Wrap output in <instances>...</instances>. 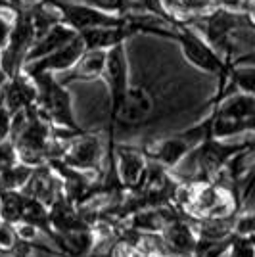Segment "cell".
Returning <instances> with one entry per match:
<instances>
[{"label":"cell","instance_id":"cell-6","mask_svg":"<svg viewBox=\"0 0 255 257\" xmlns=\"http://www.w3.org/2000/svg\"><path fill=\"white\" fill-rule=\"evenodd\" d=\"M148 160L144 152L133 146H115L109 165V179H115L123 188L139 190L146 177Z\"/></svg>","mask_w":255,"mask_h":257},{"label":"cell","instance_id":"cell-9","mask_svg":"<svg viewBox=\"0 0 255 257\" xmlns=\"http://www.w3.org/2000/svg\"><path fill=\"white\" fill-rule=\"evenodd\" d=\"M106 58L107 52L104 50H85L83 56L73 64L71 69L64 71L62 79H58L60 85H67L73 81H92L104 75L106 71Z\"/></svg>","mask_w":255,"mask_h":257},{"label":"cell","instance_id":"cell-10","mask_svg":"<svg viewBox=\"0 0 255 257\" xmlns=\"http://www.w3.org/2000/svg\"><path fill=\"white\" fill-rule=\"evenodd\" d=\"M75 39H77V33L71 31L64 23H56L50 31L44 33L39 41H35V44L31 46V50L27 52L25 60H23V65L33 64V62L41 60V58L48 56V54L64 48V46H67V44L71 43V41H75Z\"/></svg>","mask_w":255,"mask_h":257},{"label":"cell","instance_id":"cell-18","mask_svg":"<svg viewBox=\"0 0 255 257\" xmlns=\"http://www.w3.org/2000/svg\"><path fill=\"white\" fill-rule=\"evenodd\" d=\"M10 29H12V22H6L4 18H0V50L6 46V41L10 37Z\"/></svg>","mask_w":255,"mask_h":257},{"label":"cell","instance_id":"cell-19","mask_svg":"<svg viewBox=\"0 0 255 257\" xmlns=\"http://www.w3.org/2000/svg\"><path fill=\"white\" fill-rule=\"evenodd\" d=\"M8 79H10V77H8L6 73H4V71H2V69H0V92H2V88H4V85L8 83Z\"/></svg>","mask_w":255,"mask_h":257},{"label":"cell","instance_id":"cell-12","mask_svg":"<svg viewBox=\"0 0 255 257\" xmlns=\"http://www.w3.org/2000/svg\"><path fill=\"white\" fill-rule=\"evenodd\" d=\"M163 236L167 246L177 251V253H192L194 246H196V236L190 230V226L181 221L169 223L167 226H163Z\"/></svg>","mask_w":255,"mask_h":257},{"label":"cell","instance_id":"cell-8","mask_svg":"<svg viewBox=\"0 0 255 257\" xmlns=\"http://www.w3.org/2000/svg\"><path fill=\"white\" fill-rule=\"evenodd\" d=\"M35 98H37L35 83L23 71H18L16 75H12L2 88V92H0V100H2V104L8 109L12 117L16 113L23 111V109H27L29 106H33Z\"/></svg>","mask_w":255,"mask_h":257},{"label":"cell","instance_id":"cell-2","mask_svg":"<svg viewBox=\"0 0 255 257\" xmlns=\"http://www.w3.org/2000/svg\"><path fill=\"white\" fill-rule=\"evenodd\" d=\"M209 139V117L202 121L200 125L184 131L181 135H173L167 139L160 140L152 148H144L146 160L160 165V167H175L182 158L196 150L200 144Z\"/></svg>","mask_w":255,"mask_h":257},{"label":"cell","instance_id":"cell-5","mask_svg":"<svg viewBox=\"0 0 255 257\" xmlns=\"http://www.w3.org/2000/svg\"><path fill=\"white\" fill-rule=\"evenodd\" d=\"M175 41H179L184 58L192 65L200 67L203 71L215 73V75H219V79H223L226 75L230 64H226L223 58L203 41L200 33H196L184 23H177L175 25Z\"/></svg>","mask_w":255,"mask_h":257},{"label":"cell","instance_id":"cell-15","mask_svg":"<svg viewBox=\"0 0 255 257\" xmlns=\"http://www.w3.org/2000/svg\"><path fill=\"white\" fill-rule=\"evenodd\" d=\"M62 2L90 6V8L106 12V14H111V16H119V18L129 16V10H131V0H62Z\"/></svg>","mask_w":255,"mask_h":257},{"label":"cell","instance_id":"cell-1","mask_svg":"<svg viewBox=\"0 0 255 257\" xmlns=\"http://www.w3.org/2000/svg\"><path fill=\"white\" fill-rule=\"evenodd\" d=\"M29 79L35 83V88H37V98L33 106L48 121V125L79 133L81 128L75 123L73 111H71L69 90L64 85H60L52 73H39Z\"/></svg>","mask_w":255,"mask_h":257},{"label":"cell","instance_id":"cell-17","mask_svg":"<svg viewBox=\"0 0 255 257\" xmlns=\"http://www.w3.org/2000/svg\"><path fill=\"white\" fill-rule=\"evenodd\" d=\"M10 128H12V115L8 109L4 107L2 100H0V144L10 140Z\"/></svg>","mask_w":255,"mask_h":257},{"label":"cell","instance_id":"cell-16","mask_svg":"<svg viewBox=\"0 0 255 257\" xmlns=\"http://www.w3.org/2000/svg\"><path fill=\"white\" fill-rule=\"evenodd\" d=\"M16 240H18V236H16L14 225H8V223H2L0 221V249H10V247H14Z\"/></svg>","mask_w":255,"mask_h":257},{"label":"cell","instance_id":"cell-20","mask_svg":"<svg viewBox=\"0 0 255 257\" xmlns=\"http://www.w3.org/2000/svg\"><path fill=\"white\" fill-rule=\"evenodd\" d=\"M39 2H43V0H27V2H25V6H31V4H39Z\"/></svg>","mask_w":255,"mask_h":257},{"label":"cell","instance_id":"cell-13","mask_svg":"<svg viewBox=\"0 0 255 257\" xmlns=\"http://www.w3.org/2000/svg\"><path fill=\"white\" fill-rule=\"evenodd\" d=\"M23 204L25 196L20 190H0V221L8 225H20Z\"/></svg>","mask_w":255,"mask_h":257},{"label":"cell","instance_id":"cell-4","mask_svg":"<svg viewBox=\"0 0 255 257\" xmlns=\"http://www.w3.org/2000/svg\"><path fill=\"white\" fill-rule=\"evenodd\" d=\"M43 4L50 6L58 14L60 23L67 25L77 35L88 29H98V27H121L127 22V16L119 18V16H111L106 12L90 8V6H83V4H69L62 0H43Z\"/></svg>","mask_w":255,"mask_h":257},{"label":"cell","instance_id":"cell-14","mask_svg":"<svg viewBox=\"0 0 255 257\" xmlns=\"http://www.w3.org/2000/svg\"><path fill=\"white\" fill-rule=\"evenodd\" d=\"M33 169L35 167L23 165L20 161L14 163L6 171L0 173V190H22L27 184V181L31 179Z\"/></svg>","mask_w":255,"mask_h":257},{"label":"cell","instance_id":"cell-11","mask_svg":"<svg viewBox=\"0 0 255 257\" xmlns=\"http://www.w3.org/2000/svg\"><path fill=\"white\" fill-rule=\"evenodd\" d=\"M129 37H133V33L129 29L127 22L121 27H98L79 33V39L85 44V50H104V52L117 44H123Z\"/></svg>","mask_w":255,"mask_h":257},{"label":"cell","instance_id":"cell-3","mask_svg":"<svg viewBox=\"0 0 255 257\" xmlns=\"http://www.w3.org/2000/svg\"><path fill=\"white\" fill-rule=\"evenodd\" d=\"M14 14L16 18L12 22L10 37L6 41V46L0 50V69L8 77L22 71L23 60L35 43V29H33L29 8L23 6L14 10Z\"/></svg>","mask_w":255,"mask_h":257},{"label":"cell","instance_id":"cell-7","mask_svg":"<svg viewBox=\"0 0 255 257\" xmlns=\"http://www.w3.org/2000/svg\"><path fill=\"white\" fill-rule=\"evenodd\" d=\"M83 52H85V44H83V41L77 35V39L71 41L67 46H64V48H60V50H56L52 54H48V56H44V58L33 62V64L23 65L22 71L27 77L39 75V73H52L54 75L58 71L64 73V71L73 67V64L83 56Z\"/></svg>","mask_w":255,"mask_h":257}]
</instances>
